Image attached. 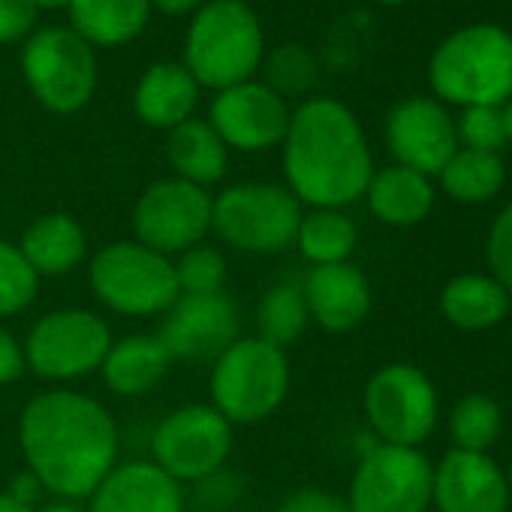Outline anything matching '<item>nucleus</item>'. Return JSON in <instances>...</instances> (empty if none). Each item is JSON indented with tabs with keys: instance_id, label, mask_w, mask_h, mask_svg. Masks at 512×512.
<instances>
[{
	"instance_id": "obj_1",
	"label": "nucleus",
	"mask_w": 512,
	"mask_h": 512,
	"mask_svg": "<svg viewBox=\"0 0 512 512\" xmlns=\"http://www.w3.org/2000/svg\"><path fill=\"white\" fill-rule=\"evenodd\" d=\"M19 446L28 470L58 500H85L118 464V422L91 395L49 389L19 416Z\"/></svg>"
},
{
	"instance_id": "obj_2",
	"label": "nucleus",
	"mask_w": 512,
	"mask_h": 512,
	"mask_svg": "<svg viewBox=\"0 0 512 512\" xmlns=\"http://www.w3.org/2000/svg\"><path fill=\"white\" fill-rule=\"evenodd\" d=\"M281 169L302 205L347 208L365 196L374 157L359 118L341 100L311 97L293 109L281 142Z\"/></svg>"
},
{
	"instance_id": "obj_3",
	"label": "nucleus",
	"mask_w": 512,
	"mask_h": 512,
	"mask_svg": "<svg viewBox=\"0 0 512 512\" xmlns=\"http://www.w3.org/2000/svg\"><path fill=\"white\" fill-rule=\"evenodd\" d=\"M266 34L244 0H205L184 37V67L199 88L226 91L263 67Z\"/></svg>"
},
{
	"instance_id": "obj_4",
	"label": "nucleus",
	"mask_w": 512,
	"mask_h": 512,
	"mask_svg": "<svg viewBox=\"0 0 512 512\" xmlns=\"http://www.w3.org/2000/svg\"><path fill=\"white\" fill-rule=\"evenodd\" d=\"M290 383L287 350L256 335H241L211 362L208 404L232 425H256L278 413L290 395Z\"/></svg>"
},
{
	"instance_id": "obj_5",
	"label": "nucleus",
	"mask_w": 512,
	"mask_h": 512,
	"mask_svg": "<svg viewBox=\"0 0 512 512\" xmlns=\"http://www.w3.org/2000/svg\"><path fill=\"white\" fill-rule=\"evenodd\" d=\"M428 79L452 106H503L512 97V37L497 25L461 28L431 55Z\"/></svg>"
},
{
	"instance_id": "obj_6",
	"label": "nucleus",
	"mask_w": 512,
	"mask_h": 512,
	"mask_svg": "<svg viewBox=\"0 0 512 512\" xmlns=\"http://www.w3.org/2000/svg\"><path fill=\"white\" fill-rule=\"evenodd\" d=\"M88 284L106 311L133 320L163 317L181 296L172 256H163L136 238L100 247L88 266Z\"/></svg>"
},
{
	"instance_id": "obj_7",
	"label": "nucleus",
	"mask_w": 512,
	"mask_h": 512,
	"mask_svg": "<svg viewBox=\"0 0 512 512\" xmlns=\"http://www.w3.org/2000/svg\"><path fill=\"white\" fill-rule=\"evenodd\" d=\"M305 205L287 184L247 181L223 187L211 205V229L241 253L275 256L296 244V229Z\"/></svg>"
},
{
	"instance_id": "obj_8",
	"label": "nucleus",
	"mask_w": 512,
	"mask_h": 512,
	"mask_svg": "<svg viewBox=\"0 0 512 512\" xmlns=\"http://www.w3.org/2000/svg\"><path fill=\"white\" fill-rule=\"evenodd\" d=\"M22 76L43 109L76 115L97 91V49L73 28H40L22 46Z\"/></svg>"
},
{
	"instance_id": "obj_9",
	"label": "nucleus",
	"mask_w": 512,
	"mask_h": 512,
	"mask_svg": "<svg viewBox=\"0 0 512 512\" xmlns=\"http://www.w3.org/2000/svg\"><path fill=\"white\" fill-rule=\"evenodd\" d=\"M365 419L377 443L419 449L437 428L440 395L434 380L410 365L389 362L371 374L362 395Z\"/></svg>"
},
{
	"instance_id": "obj_10",
	"label": "nucleus",
	"mask_w": 512,
	"mask_h": 512,
	"mask_svg": "<svg viewBox=\"0 0 512 512\" xmlns=\"http://www.w3.org/2000/svg\"><path fill=\"white\" fill-rule=\"evenodd\" d=\"M112 341V329L100 314L88 308H58L31 326L22 347L28 371L52 383H73L100 371Z\"/></svg>"
},
{
	"instance_id": "obj_11",
	"label": "nucleus",
	"mask_w": 512,
	"mask_h": 512,
	"mask_svg": "<svg viewBox=\"0 0 512 512\" xmlns=\"http://www.w3.org/2000/svg\"><path fill=\"white\" fill-rule=\"evenodd\" d=\"M232 422L211 404H181L151 434V461L175 482H205L232 452Z\"/></svg>"
},
{
	"instance_id": "obj_12",
	"label": "nucleus",
	"mask_w": 512,
	"mask_h": 512,
	"mask_svg": "<svg viewBox=\"0 0 512 512\" xmlns=\"http://www.w3.org/2000/svg\"><path fill=\"white\" fill-rule=\"evenodd\" d=\"M434 464L422 449L374 443L359 458L347 503L353 512H428Z\"/></svg>"
},
{
	"instance_id": "obj_13",
	"label": "nucleus",
	"mask_w": 512,
	"mask_h": 512,
	"mask_svg": "<svg viewBox=\"0 0 512 512\" xmlns=\"http://www.w3.org/2000/svg\"><path fill=\"white\" fill-rule=\"evenodd\" d=\"M211 205L214 196L181 178H160L148 184L133 205V232L136 241L163 253L178 256L211 232Z\"/></svg>"
},
{
	"instance_id": "obj_14",
	"label": "nucleus",
	"mask_w": 512,
	"mask_h": 512,
	"mask_svg": "<svg viewBox=\"0 0 512 512\" xmlns=\"http://www.w3.org/2000/svg\"><path fill=\"white\" fill-rule=\"evenodd\" d=\"M293 109L275 94L266 82H241L226 91H217L208 109V124L223 139L226 148L260 154L281 148Z\"/></svg>"
},
{
	"instance_id": "obj_15",
	"label": "nucleus",
	"mask_w": 512,
	"mask_h": 512,
	"mask_svg": "<svg viewBox=\"0 0 512 512\" xmlns=\"http://www.w3.org/2000/svg\"><path fill=\"white\" fill-rule=\"evenodd\" d=\"M160 344L172 362H214L232 341L241 338V314L232 296H178L163 314Z\"/></svg>"
},
{
	"instance_id": "obj_16",
	"label": "nucleus",
	"mask_w": 512,
	"mask_h": 512,
	"mask_svg": "<svg viewBox=\"0 0 512 512\" xmlns=\"http://www.w3.org/2000/svg\"><path fill=\"white\" fill-rule=\"evenodd\" d=\"M386 145L398 166L437 178L458 151V133L449 112L428 97L398 103L386 118Z\"/></svg>"
},
{
	"instance_id": "obj_17",
	"label": "nucleus",
	"mask_w": 512,
	"mask_h": 512,
	"mask_svg": "<svg viewBox=\"0 0 512 512\" xmlns=\"http://www.w3.org/2000/svg\"><path fill=\"white\" fill-rule=\"evenodd\" d=\"M506 470L488 452L449 449L431 476V506L437 512H506Z\"/></svg>"
},
{
	"instance_id": "obj_18",
	"label": "nucleus",
	"mask_w": 512,
	"mask_h": 512,
	"mask_svg": "<svg viewBox=\"0 0 512 512\" xmlns=\"http://www.w3.org/2000/svg\"><path fill=\"white\" fill-rule=\"evenodd\" d=\"M302 293L311 323L332 335H344L362 326L374 305L371 281L353 263L314 266L302 281Z\"/></svg>"
},
{
	"instance_id": "obj_19",
	"label": "nucleus",
	"mask_w": 512,
	"mask_h": 512,
	"mask_svg": "<svg viewBox=\"0 0 512 512\" xmlns=\"http://www.w3.org/2000/svg\"><path fill=\"white\" fill-rule=\"evenodd\" d=\"M88 512H184V488L154 461H118L88 497Z\"/></svg>"
},
{
	"instance_id": "obj_20",
	"label": "nucleus",
	"mask_w": 512,
	"mask_h": 512,
	"mask_svg": "<svg viewBox=\"0 0 512 512\" xmlns=\"http://www.w3.org/2000/svg\"><path fill=\"white\" fill-rule=\"evenodd\" d=\"M199 106V85L184 64L160 61L148 67L133 88V112L154 130H175Z\"/></svg>"
},
{
	"instance_id": "obj_21",
	"label": "nucleus",
	"mask_w": 512,
	"mask_h": 512,
	"mask_svg": "<svg viewBox=\"0 0 512 512\" xmlns=\"http://www.w3.org/2000/svg\"><path fill=\"white\" fill-rule=\"evenodd\" d=\"M19 250L40 281L43 278H67L85 260L88 235L73 214L49 211L28 223V229L19 238Z\"/></svg>"
},
{
	"instance_id": "obj_22",
	"label": "nucleus",
	"mask_w": 512,
	"mask_h": 512,
	"mask_svg": "<svg viewBox=\"0 0 512 512\" xmlns=\"http://www.w3.org/2000/svg\"><path fill=\"white\" fill-rule=\"evenodd\" d=\"M362 199L368 202V211L380 223L407 229V226H419L431 214L437 190L428 175L392 163L386 169H374Z\"/></svg>"
},
{
	"instance_id": "obj_23",
	"label": "nucleus",
	"mask_w": 512,
	"mask_h": 512,
	"mask_svg": "<svg viewBox=\"0 0 512 512\" xmlns=\"http://www.w3.org/2000/svg\"><path fill=\"white\" fill-rule=\"evenodd\" d=\"M172 368V356L157 335H124L112 341L100 371L106 386L121 398H142L154 392Z\"/></svg>"
},
{
	"instance_id": "obj_24",
	"label": "nucleus",
	"mask_w": 512,
	"mask_h": 512,
	"mask_svg": "<svg viewBox=\"0 0 512 512\" xmlns=\"http://www.w3.org/2000/svg\"><path fill=\"white\" fill-rule=\"evenodd\" d=\"M70 28L94 49L133 43L151 19V0H70Z\"/></svg>"
},
{
	"instance_id": "obj_25",
	"label": "nucleus",
	"mask_w": 512,
	"mask_h": 512,
	"mask_svg": "<svg viewBox=\"0 0 512 512\" xmlns=\"http://www.w3.org/2000/svg\"><path fill=\"white\" fill-rule=\"evenodd\" d=\"M437 305L449 326L461 332H485L506 320L512 296L491 275L467 272V275H455L440 290Z\"/></svg>"
},
{
	"instance_id": "obj_26",
	"label": "nucleus",
	"mask_w": 512,
	"mask_h": 512,
	"mask_svg": "<svg viewBox=\"0 0 512 512\" xmlns=\"http://www.w3.org/2000/svg\"><path fill=\"white\" fill-rule=\"evenodd\" d=\"M166 160H169L175 178L208 190L211 184H217L226 175L229 148L223 145V139L214 133V127L208 121L190 118V121L178 124L175 130H169Z\"/></svg>"
},
{
	"instance_id": "obj_27",
	"label": "nucleus",
	"mask_w": 512,
	"mask_h": 512,
	"mask_svg": "<svg viewBox=\"0 0 512 512\" xmlns=\"http://www.w3.org/2000/svg\"><path fill=\"white\" fill-rule=\"evenodd\" d=\"M359 244V226L344 208H308L296 229V250L314 266L350 263Z\"/></svg>"
},
{
	"instance_id": "obj_28",
	"label": "nucleus",
	"mask_w": 512,
	"mask_h": 512,
	"mask_svg": "<svg viewBox=\"0 0 512 512\" xmlns=\"http://www.w3.org/2000/svg\"><path fill=\"white\" fill-rule=\"evenodd\" d=\"M440 190L461 202V205H482L491 202L506 181V166L500 154L491 151H473V148H458L449 163L437 175Z\"/></svg>"
},
{
	"instance_id": "obj_29",
	"label": "nucleus",
	"mask_w": 512,
	"mask_h": 512,
	"mask_svg": "<svg viewBox=\"0 0 512 512\" xmlns=\"http://www.w3.org/2000/svg\"><path fill=\"white\" fill-rule=\"evenodd\" d=\"M253 323H256V338H263L281 350L293 347L311 326L302 284L281 281V284L269 287L260 296V302H256Z\"/></svg>"
},
{
	"instance_id": "obj_30",
	"label": "nucleus",
	"mask_w": 512,
	"mask_h": 512,
	"mask_svg": "<svg viewBox=\"0 0 512 512\" xmlns=\"http://www.w3.org/2000/svg\"><path fill=\"white\" fill-rule=\"evenodd\" d=\"M503 431V410L488 395H464L455 401L449 413V437L452 449L467 452H488Z\"/></svg>"
},
{
	"instance_id": "obj_31",
	"label": "nucleus",
	"mask_w": 512,
	"mask_h": 512,
	"mask_svg": "<svg viewBox=\"0 0 512 512\" xmlns=\"http://www.w3.org/2000/svg\"><path fill=\"white\" fill-rule=\"evenodd\" d=\"M263 67H266V85L275 94H281L284 100L308 94L320 79L317 58L302 46H278V49H272L263 58Z\"/></svg>"
},
{
	"instance_id": "obj_32",
	"label": "nucleus",
	"mask_w": 512,
	"mask_h": 512,
	"mask_svg": "<svg viewBox=\"0 0 512 512\" xmlns=\"http://www.w3.org/2000/svg\"><path fill=\"white\" fill-rule=\"evenodd\" d=\"M37 293H40V278L28 266L19 244L0 238V320L28 311Z\"/></svg>"
},
{
	"instance_id": "obj_33",
	"label": "nucleus",
	"mask_w": 512,
	"mask_h": 512,
	"mask_svg": "<svg viewBox=\"0 0 512 512\" xmlns=\"http://www.w3.org/2000/svg\"><path fill=\"white\" fill-rule=\"evenodd\" d=\"M175 281L181 296H211L226 287V256L211 244H196L178 253Z\"/></svg>"
},
{
	"instance_id": "obj_34",
	"label": "nucleus",
	"mask_w": 512,
	"mask_h": 512,
	"mask_svg": "<svg viewBox=\"0 0 512 512\" xmlns=\"http://www.w3.org/2000/svg\"><path fill=\"white\" fill-rule=\"evenodd\" d=\"M458 148H473V151H491L500 154L506 145V130H503V115L500 106H470L461 112L458 124Z\"/></svg>"
},
{
	"instance_id": "obj_35",
	"label": "nucleus",
	"mask_w": 512,
	"mask_h": 512,
	"mask_svg": "<svg viewBox=\"0 0 512 512\" xmlns=\"http://www.w3.org/2000/svg\"><path fill=\"white\" fill-rule=\"evenodd\" d=\"M488 275L512 296V202L500 208L485 238Z\"/></svg>"
},
{
	"instance_id": "obj_36",
	"label": "nucleus",
	"mask_w": 512,
	"mask_h": 512,
	"mask_svg": "<svg viewBox=\"0 0 512 512\" xmlns=\"http://www.w3.org/2000/svg\"><path fill=\"white\" fill-rule=\"evenodd\" d=\"M40 13L28 0H0V46L22 43L34 34Z\"/></svg>"
},
{
	"instance_id": "obj_37",
	"label": "nucleus",
	"mask_w": 512,
	"mask_h": 512,
	"mask_svg": "<svg viewBox=\"0 0 512 512\" xmlns=\"http://www.w3.org/2000/svg\"><path fill=\"white\" fill-rule=\"evenodd\" d=\"M275 512H353V509H350L347 497H341V494H335L329 488L308 485V488H299V491L287 494L278 503Z\"/></svg>"
},
{
	"instance_id": "obj_38",
	"label": "nucleus",
	"mask_w": 512,
	"mask_h": 512,
	"mask_svg": "<svg viewBox=\"0 0 512 512\" xmlns=\"http://www.w3.org/2000/svg\"><path fill=\"white\" fill-rule=\"evenodd\" d=\"M25 371H28V362H25L22 341L0 326V386L16 383Z\"/></svg>"
},
{
	"instance_id": "obj_39",
	"label": "nucleus",
	"mask_w": 512,
	"mask_h": 512,
	"mask_svg": "<svg viewBox=\"0 0 512 512\" xmlns=\"http://www.w3.org/2000/svg\"><path fill=\"white\" fill-rule=\"evenodd\" d=\"M46 488H43V482L25 467L19 476H13V482H10V488H7V494L13 497V500H19V503H25V506H40V494H43Z\"/></svg>"
},
{
	"instance_id": "obj_40",
	"label": "nucleus",
	"mask_w": 512,
	"mask_h": 512,
	"mask_svg": "<svg viewBox=\"0 0 512 512\" xmlns=\"http://www.w3.org/2000/svg\"><path fill=\"white\" fill-rule=\"evenodd\" d=\"M202 4H205V0H151V10H160L166 16H190Z\"/></svg>"
},
{
	"instance_id": "obj_41",
	"label": "nucleus",
	"mask_w": 512,
	"mask_h": 512,
	"mask_svg": "<svg viewBox=\"0 0 512 512\" xmlns=\"http://www.w3.org/2000/svg\"><path fill=\"white\" fill-rule=\"evenodd\" d=\"M34 512H88V509H82L76 500H49V503L37 506Z\"/></svg>"
},
{
	"instance_id": "obj_42",
	"label": "nucleus",
	"mask_w": 512,
	"mask_h": 512,
	"mask_svg": "<svg viewBox=\"0 0 512 512\" xmlns=\"http://www.w3.org/2000/svg\"><path fill=\"white\" fill-rule=\"evenodd\" d=\"M0 512H34V506H25V503L13 500V497L4 491V494H0Z\"/></svg>"
},
{
	"instance_id": "obj_43",
	"label": "nucleus",
	"mask_w": 512,
	"mask_h": 512,
	"mask_svg": "<svg viewBox=\"0 0 512 512\" xmlns=\"http://www.w3.org/2000/svg\"><path fill=\"white\" fill-rule=\"evenodd\" d=\"M28 4L40 13V10H67L70 0H28Z\"/></svg>"
},
{
	"instance_id": "obj_44",
	"label": "nucleus",
	"mask_w": 512,
	"mask_h": 512,
	"mask_svg": "<svg viewBox=\"0 0 512 512\" xmlns=\"http://www.w3.org/2000/svg\"><path fill=\"white\" fill-rule=\"evenodd\" d=\"M500 115H503V130H506V145H512V97L500 106Z\"/></svg>"
},
{
	"instance_id": "obj_45",
	"label": "nucleus",
	"mask_w": 512,
	"mask_h": 512,
	"mask_svg": "<svg viewBox=\"0 0 512 512\" xmlns=\"http://www.w3.org/2000/svg\"><path fill=\"white\" fill-rule=\"evenodd\" d=\"M374 4H383V7H398V4H407V0H374Z\"/></svg>"
},
{
	"instance_id": "obj_46",
	"label": "nucleus",
	"mask_w": 512,
	"mask_h": 512,
	"mask_svg": "<svg viewBox=\"0 0 512 512\" xmlns=\"http://www.w3.org/2000/svg\"><path fill=\"white\" fill-rule=\"evenodd\" d=\"M506 482H509V494H512V461H509V467H506Z\"/></svg>"
},
{
	"instance_id": "obj_47",
	"label": "nucleus",
	"mask_w": 512,
	"mask_h": 512,
	"mask_svg": "<svg viewBox=\"0 0 512 512\" xmlns=\"http://www.w3.org/2000/svg\"><path fill=\"white\" fill-rule=\"evenodd\" d=\"M244 4H253V0H244Z\"/></svg>"
}]
</instances>
